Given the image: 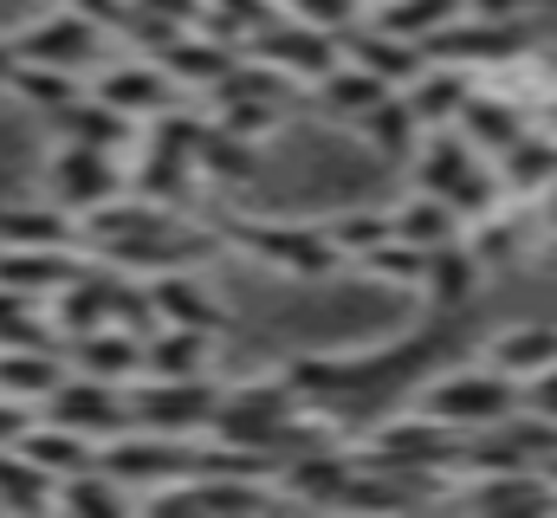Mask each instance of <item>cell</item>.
Segmentation results:
<instances>
[{
  "label": "cell",
  "mask_w": 557,
  "mask_h": 518,
  "mask_svg": "<svg viewBox=\"0 0 557 518\" xmlns=\"http://www.w3.org/2000/svg\"><path fill=\"white\" fill-rule=\"evenodd\" d=\"M156 65H162L175 85H208V91H214L240 59H234V46H227V39H188V33H175V39L162 46V59H156Z\"/></svg>",
  "instance_id": "obj_23"
},
{
  "label": "cell",
  "mask_w": 557,
  "mask_h": 518,
  "mask_svg": "<svg viewBox=\"0 0 557 518\" xmlns=\"http://www.w3.org/2000/svg\"><path fill=\"white\" fill-rule=\"evenodd\" d=\"M480 363H493L499 377H512V383L525 388L532 377H545L557 363V324H506L499 337H486Z\"/></svg>",
  "instance_id": "obj_17"
},
{
  "label": "cell",
  "mask_w": 557,
  "mask_h": 518,
  "mask_svg": "<svg viewBox=\"0 0 557 518\" xmlns=\"http://www.w3.org/2000/svg\"><path fill=\"white\" fill-rule=\"evenodd\" d=\"M467 91H473V72H460V65H441V59H428L416 78L403 85V104L416 111V124H421V130H454L460 104H467Z\"/></svg>",
  "instance_id": "obj_16"
},
{
  "label": "cell",
  "mask_w": 557,
  "mask_h": 518,
  "mask_svg": "<svg viewBox=\"0 0 557 518\" xmlns=\"http://www.w3.org/2000/svg\"><path fill=\"white\" fill-rule=\"evenodd\" d=\"M525 124H532V118H525L519 98H499V91H480V85L467 91V104H460V118H454V130H460L480 156H499Z\"/></svg>",
  "instance_id": "obj_19"
},
{
  "label": "cell",
  "mask_w": 557,
  "mask_h": 518,
  "mask_svg": "<svg viewBox=\"0 0 557 518\" xmlns=\"http://www.w3.org/2000/svg\"><path fill=\"white\" fill-rule=\"evenodd\" d=\"M545 473H552V480H557V454H552V460H545Z\"/></svg>",
  "instance_id": "obj_39"
},
{
  "label": "cell",
  "mask_w": 557,
  "mask_h": 518,
  "mask_svg": "<svg viewBox=\"0 0 557 518\" xmlns=\"http://www.w3.org/2000/svg\"><path fill=\"white\" fill-rule=\"evenodd\" d=\"M416 408L434 415V421H447V428H460V434H473V428H493V421H506V415L519 408V383L499 377L493 363H473V370H428L421 388H416Z\"/></svg>",
  "instance_id": "obj_4"
},
{
  "label": "cell",
  "mask_w": 557,
  "mask_h": 518,
  "mask_svg": "<svg viewBox=\"0 0 557 518\" xmlns=\"http://www.w3.org/2000/svg\"><path fill=\"white\" fill-rule=\"evenodd\" d=\"M519 395H525V402H532L539 415H552V421H557V363L545 370V377H532V383L519 388Z\"/></svg>",
  "instance_id": "obj_35"
},
{
  "label": "cell",
  "mask_w": 557,
  "mask_h": 518,
  "mask_svg": "<svg viewBox=\"0 0 557 518\" xmlns=\"http://www.w3.org/2000/svg\"><path fill=\"white\" fill-rule=\"evenodd\" d=\"M421 259H428L421 247H409V240H396V234H389L383 247H370V254L350 259V266H357L363 279H383V285H416V279H421Z\"/></svg>",
  "instance_id": "obj_33"
},
{
  "label": "cell",
  "mask_w": 557,
  "mask_h": 518,
  "mask_svg": "<svg viewBox=\"0 0 557 518\" xmlns=\"http://www.w3.org/2000/svg\"><path fill=\"white\" fill-rule=\"evenodd\" d=\"M13 447H20L39 473H78V467H91V460H98V441H85V434H72V428H59V421L26 428Z\"/></svg>",
  "instance_id": "obj_27"
},
{
  "label": "cell",
  "mask_w": 557,
  "mask_h": 518,
  "mask_svg": "<svg viewBox=\"0 0 557 518\" xmlns=\"http://www.w3.org/2000/svg\"><path fill=\"white\" fill-rule=\"evenodd\" d=\"M0 247H72V214H65V208H20V214H0Z\"/></svg>",
  "instance_id": "obj_30"
},
{
  "label": "cell",
  "mask_w": 557,
  "mask_h": 518,
  "mask_svg": "<svg viewBox=\"0 0 557 518\" xmlns=\"http://www.w3.org/2000/svg\"><path fill=\"white\" fill-rule=\"evenodd\" d=\"M493 169H499V188H506V201H539L545 188L557 182V130L545 124H525L499 156H493Z\"/></svg>",
  "instance_id": "obj_14"
},
{
  "label": "cell",
  "mask_w": 557,
  "mask_h": 518,
  "mask_svg": "<svg viewBox=\"0 0 557 518\" xmlns=\"http://www.w3.org/2000/svg\"><path fill=\"white\" fill-rule=\"evenodd\" d=\"M117 195H124V169H117V156L98 149V143L65 136L59 156L46 162V201L65 208L72 221L91 214V208H104V201H117Z\"/></svg>",
  "instance_id": "obj_5"
},
{
  "label": "cell",
  "mask_w": 557,
  "mask_h": 518,
  "mask_svg": "<svg viewBox=\"0 0 557 518\" xmlns=\"http://www.w3.org/2000/svg\"><path fill=\"white\" fill-rule=\"evenodd\" d=\"M363 7H370V13H376V7H389V0H363Z\"/></svg>",
  "instance_id": "obj_40"
},
{
  "label": "cell",
  "mask_w": 557,
  "mask_h": 518,
  "mask_svg": "<svg viewBox=\"0 0 557 518\" xmlns=\"http://www.w3.org/2000/svg\"><path fill=\"white\" fill-rule=\"evenodd\" d=\"M532 0H467V13H480V20H519Z\"/></svg>",
  "instance_id": "obj_37"
},
{
  "label": "cell",
  "mask_w": 557,
  "mask_h": 518,
  "mask_svg": "<svg viewBox=\"0 0 557 518\" xmlns=\"http://www.w3.org/2000/svg\"><path fill=\"white\" fill-rule=\"evenodd\" d=\"M98 104H111V111L149 124V118H162V111L175 104V78H169L162 65H124V72L98 78Z\"/></svg>",
  "instance_id": "obj_21"
},
{
  "label": "cell",
  "mask_w": 557,
  "mask_h": 518,
  "mask_svg": "<svg viewBox=\"0 0 557 518\" xmlns=\"http://www.w3.org/2000/svg\"><path fill=\"white\" fill-rule=\"evenodd\" d=\"M253 169H260V143L253 136H234L214 118L195 130V175H208V182H247Z\"/></svg>",
  "instance_id": "obj_24"
},
{
  "label": "cell",
  "mask_w": 557,
  "mask_h": 518,
  "mask_svg": "<svg viewBox=\"0 0 557 518\" xmlns=\"http://www.w3.org/2000/svg\"><path fill=\"white\" fill-rule=\"evenodd\" d=\"M363 143L383 156V162H416V149H421V124H416V111L403 104V91H389L370 118H363Z\"/></svg>",
  "instance_id": "obj_28"
},
{
  "label": "cell",
  "mask_w": 557,
  "mask_h": 518,
  "mask_svg": "<svg viewBox=\"0 0 557 518\" xmlns=\"http://www.w3.org/2000/svg\"><path fill=\"white\" fill-rule=\"evenodd\" d=\"M552 130H557V104H552Z\"/></svg>",
  "instance_id": "obj_41"
},
{
  "label": "cell",
  "mask_w": 557,
  "mask_h": 518,
  "mask_svg": "<svg viewBox=\"0 0 557 518\" xmlns=\"http://www.w3.org/2000/svg\"><path fill=\"white\" fill-rule=\"evenodd\" d=\"M214 234H221V247L247 254L253 266H267L278 279H331L344 266V254L324 234V221L305 227V221H267V214H253V221L247 214H221Z\"/></svg>",
  "instance_id": "obj_2"
},
{
  "label": "cell",
  "mask_w": 557,
  "mask_h": 518,
  "mask_svg": "<svg viewBox=\"0 0 557 518\" xmlns=\"http://www.w3.org/2000/svg\"><path fill=\"white\" fill-rule=\"evenodd\" d=\"M389 227H396V240H409V247H421V254H434V247L460 240V214H454L447 201H434L428 188H416L409 201H396V208H389Z\"/></svg>",
  "instance_id": "obj_26"
},
{
  "label": "cell",
  "mask_w": 557,
  "mask_h": 518,
  "mask_svg": "<svg viewBox=\"0 0 557 518\" xmlns=\"http://www.w3.org/2000/svg\"><path fill=\"white\" fill-rule=\"evenodd\" d=\"M59 377H65V370H59L39 344H26V350L13 344V350L0 357V395H13V402H20V395H52Z\"/></svg>",
  "instance_id": "obj_31"
},
{
  "label": "cell",
  "mask_w": 557,
  "mask_h": 518,
  "mask_svg": "<svg viewBox=\"0 0 557 518\" xmlns=\"http://www.w3.org/2000/svg\"><path fill=\"white\" fill-rule=\"evenodd\" d=\"M460 13H467V0H389V7H376V26H389V33L428 46V39H434L441 26H454Z\"/></svg>",
  "instance_id": "obj_29"
},
{
  "label": "cell",
  "mask_w": 557,
  "mask_h": 518,
  "mask_svg": "<svg viewBox=\"0 0 557 518\" xmlns=\"http://www.w3.org/2000/svg\"><path fill=\"white\" fill-rule=\"evenodd\" d=\"M421 52L441 59V65H460V72H486V65H519V59L532 52V33H525V20H480V13H460V20L441 26Z\"/></svg>",
  "instance_id": "obj_7"
},
{
  "label": "cell",
  "mask_w": 557,
  "mask_h": 518,
  "mask_svg": "<svg viewBox=\"0 0 557 518\" xmlns=\"http://www.w3.org/2000/svg\"><path fill=\"white\" fill-rule=\"evenodd\" d=\"M278 13L298 26H318V33H350L370 7L363 0H278Z\"/></svg>",
  "instance_id": "obj_34"
},
{
  "label": "cell",
  "mask_w": 557,
  "mask_h": 518,
  "mask_svg": "<svg viewBox=\"0 0 557 518\" xmlns=\"http://www.w3.org/2000/svg\"><path fill=\"white\" fill-rule=\"evenodd\" d=\"M208 357H214V337H208V331L162 324V331L143 344V377H208Z\"/></svg>",
  "instance_id": "obj_25"
},
{
  "label": "cell",
  "mask_w": 557,
  "mask_h": 518,
  "mask_svg": "<svg viewBox=\"0 0 557 518\" xmlns=\"http://www.w3.org/2000/svg\"><path fill=\"white\" fill-rule=\"evenodd\" d=\"M52 402V415L46 421H59V428H72V434H85V441H111V434H124L131 428V402L117 395V383H98V377H59V388L46 395Z\"/></svg>",
  "instance_id": "obj_9"
},
{
  "label": "cell",
  "mask_w": 557,
  "mask_h": 518,
  "mask_svg": "<svg viewBox=\"0 0 557 518\" xmlns=\"http://www.w3.org/2000/svg\"><path fill=\"white\" fill-rule=\"evenodd\" d=\"M214 124L234 130V136H253V143H260V136L278 124V104L267 98V91H260V85H247V72L234 65V72L214 85Z\"/></svg>",
  "instance_id": "obj_22"
},
{
  "label": "cell",
  "mask_w": 557,
  "mask_h": 518,
  "mask_svg": "<svg viewBox=\"0 0 557 518\" xmlns=\"http://www.w3.org/2000/svg\"><path fill=\"white\" fill-rule=\"evenodd\" d=\"M480 254L467 247V240H447V247H434V254L421 259V305H428V318H460L467 305H473V292H480Z\"/></svg>",
  "instance_id": "obj_12"
},
{
  "label": "cell",
  "mask_w": 557,
  "mask_h": 518,
  "mask_svg": "<svg viewBox=\"0 0 557 518\" xmlns=\"http://www.w3.org/2000/svg\"><path fill=\"white\" fill-rule=\"evenodd\" d=\"M460 441H467L460 428L409 408V415H383L376 428H363L350 454L370 460V467H389V473H441L447 480L460 467Z\"/></svg>",
  "instance_id": "obj_3"
},
{
  "label": "cell",
  "mask_w": 557,
  "mask_h": 518,
  "mask_svg": "<svg viewBox=\"0 0 557 518\" xmlns=\"http://www.w3.org/2000/svg\"><path fill=\"white\" fill-rule=\"evenodd\" d=\"M214 395L221 388L208 377H143V388L131 395V415L149 434H195V428H208Z\"/></svg>",
  "instance_id": "obj_8"
},
{
  "label": "cell",
  "mask_w": 557,
  "mask_h": 518,
  "mask_svg": "<svg viewBox=\"0 0 557 518\" xmlns=\"http://www.w3.org/2000/svg\"><path fill=\"white\" fill-rule=\"evenodd\" d=\"M311 91H318V111H324L331 124H350V130L363 124V118H370L383 98H389V85H383L376 72L350 65V59H337V65H331V72H324Z\"/></svg>",
  "instance_id": "obj_18"
},
{
  "label": "cell",
  "mask_w": 557,
  "mask_h": 518,
  "mask_svg": "<svg viewBox=\"0 0 557 518\" xmlns=\"http://www.w3.org/2000/svg\"><path fill=\"white\" fill-rule=\"evenodd\" d=\"M539 221H545V227L557 234V182L545 188V195H539Z\"/></svg>",
  "instance_id": "obj_38"
},
{
  "label": "cell",
  "mask_w": 557,
  "mask_h": 518,
  "mask_svg": "<svg viewBox=\"0 0 557 518\" xmlns=\"http://www.w3.org/2000/svg\"><path fill=\"white\" fill-rule=\"evenodd\" d=\"M26 434V415H20V402L13 395H0V447H13Z\"/></svg>",
  "instance_id": "obj_36"
},
{
  "label": "cell",
  "mask_w": 557,
  "mask_h": 518,
  "mask_svg": "<svg viewBox=\"0 0 557 518\" xmlns=\"http://www.w3.org/2000/svg\"><path fill=\"white\" fill-rule=\"evenodd\" d=\"M454 499L473 513H557V480L545 467H493V473H460Z\"/></svg>",
  "instance_id": "obj_10"
},
{
  "label": "cell",
  "mask_w": 557,
  "mask_h": 518,
  "mask_svg": "<svg viewBox=\"0 0 557 518\" xmlns=\"http://www.w3.org/2000/svg\"><path fill=\"white\" fill-rule=\"evenodd\" d=\"M247 52H253V65H260V72H278V78H292V85H318V78L344 59L337 33L298 26V20H285V13H273L267 26H253V33H247Z\"/></svg>",
  "instance_id": "obj_6"
},
{
  "label": "cell",
  "mask_w": 557,
  "mask_h": 518,
  "mask_svg": "<svg viewBox=\"0 0 557 518\" xmlns=\"http://www.w3.org/2000/svg\"><path fill=\"white\" fill-rule=\"evenodd\" d=\"M337 46H344V59H350V65L376 72L389 91H403L421 65H428V52H421L416 39H403V33H389V26H376V20H357L350 33H337Z\"/></svg>",
  "instance_id": "obj_13"
},
{
  "label": "cell",
  "mask_w": 557,
  "mask_h": 518,
  "mask_svg": "<svg viewBox=\"0 0 557 518\" xmlns=\"http://www.w3.org/2000/svg\"><path fill=\"white\" fill-rule=\"evenodd\" d=\"M149 311H156L162 324H182V331H208V337H221V331H227L221 298H214L208 285H195V279H188V266H175V272H156V279H149Z\"/></svg>",
  "instance_id": "obj_15"
},
{
  "label": "cell",
  "mask_w": 557,
  "mask_h": 518,
  "mask_svg": "<svg viewBox=\"0 0 557 518\" xmlns=\"http://www.w3.org/2000/svg\"><path fill=\"white\" fill-rule=\"evenodd\" d=\"M416 188H428L434 201H447V208L460 214V227H467V221H480V214H493V208L506 201L493 156H480L460 130H421Z\"/></svg>",
  "instance_id": "obj_1"
},
{
  "label": "cell",
  "mask_w": 557,
  "mask_h": 518,
  "mask_svg": "<svg viewBox=\"0 0 557 518\" xmlns=\"http://www.w3.org/2000/svg\"><path fill=\"white\" fill-rule=\"evenodd\" d=\"M72 357L98 383H131V377H143V337L124 331V324H98V331L72 337Z\"/></svg>",
  "instance_id": "obj_20"
},
{
  "label": "cell",
  "mask_w": 557,
  "mask_h": 518,
  "mask_svg": "<svg viewBox=\"0 0 557 518\" xmlns=\"http://www.w3.org/2000/svg\"><path fill=\"white\" fill-rule=\"evenodd\" d=\"M91 52H98V20H85L78 7H59V13H46V20H33V26L20 33V46H13V59L52 65V72H72V65H85Z\"/></svg>",
  "instance_id": "obj_11"
},
{
  "label": "cell",
  "mask_w": 557,
  "mask_h": 518,
  "mask_svg": "<svg viewBox=\"0 0 557 518\" xmlns=\"http://www.w3.org/2000/svg\"><path fill=\"white\" fill-rule=\"evenodd\" d=\"M324 234H331V247H337L344 266H350V259H363L370 247H383L396 227H389V208H357V214H331Z\"/></svg>",
  "instance_id": "obj_32"
}]
</instances>
